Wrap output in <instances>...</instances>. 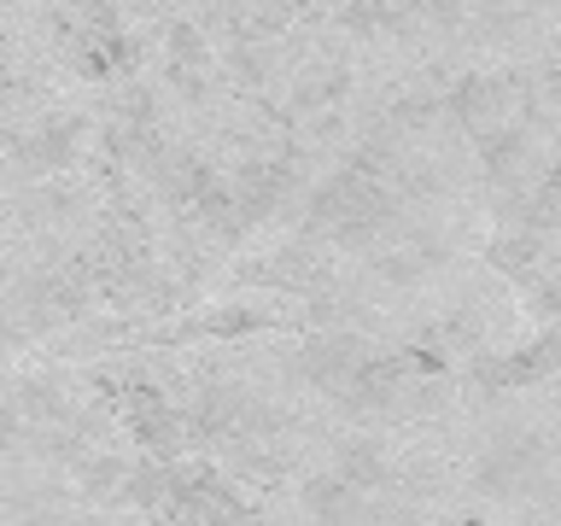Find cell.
<instances>
[{
    "label": "cell",
    "instance_id": "cell-1",
    "mask_svg": "<svg viewBox=\"0 0 561 526\" xmlns=\"http://www.w3.org/2000/svg\"><path fill=\"white\" fill-rule=\"evenodd\" d=\"M135 433L147 438L152 450H175V445H182V427H175V415L158 403V392H140L135 398Z\"/></svg>",
    "mask_w": 561,
    "mask_h": 526
}]
</instances>
